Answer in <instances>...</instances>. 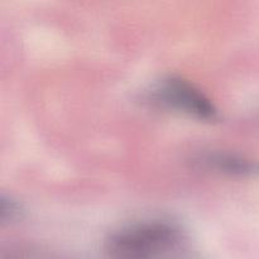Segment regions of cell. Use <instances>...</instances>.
I'll use <instances>...</instances> for the list:
<instances>
[{"label": "cell", "mask_w": 259, "mask_h": 259, "mask_svg": "<svg viewBox=\"0 0 259 259\" xmlns=\"http://www.w3.org/2000/svg\"><path fill=\"white\" fill-rule=\"evenodd\" d=\"M144 100L156 109L199 121H215L219 111L211 99L192 81L180 75H164L144 93Z\"/></svg>", "instance_id": "obj_2"}, {"label": "cell", "mask_w": 259, "mask_h": 259, "mask_svg": "<svg viewBox=\"0 0 259 259\" xmlns=\"http://www.w3.org/2000/svg\"><path fill=\"white\" fill-rule=\"evenodd\" d=\"M196 167L214 174L235 177L259 176V162L234 152L209 149L196 153L192 158Z\"/></svg>", "instance_id": "obj_3"}, {"label": "cell", "mask_w": 259, "mask_h": 259, "mask_svg": "<svg viewBox=\"0 0 259 259\" xmlns=\"http://www.w3.org/2000/svg\"><path fill=\"white\" fill-rule=\"evenodd\" d=\"M24 207L13 196L3 195L0 199V223L2 225L15 224L24 217Z\"/></svg>", "instance_id": "obj_4"}, {"label": "cell", "mask_w": 259, "mask_h": 259, "mask_svg": "<svg viewBox=\"0 0 259 259\" xmlns=\"http://www.w3.org/2000/svg\"><path fill=\"white\" fill-rule=\"evenodd\" d=\"M108 259H201L191 237L168 218H147L123 225L105 243Z\"/></svg>", "instance_id": "obj_1"}]
</instances>
